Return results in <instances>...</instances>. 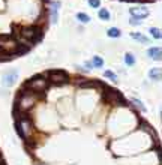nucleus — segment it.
<instances>
[{
  "label": "nucleus",
  "instance_id": "obj_1",
  "mask_svg": "<svg viewBox=\"0 0 162 165\" xmlns=\"http://www.w3.org/2000/svg\"><path fill=\"white\" fill-rule=\"evenodd\" d=\"M21 36L26 38L27 41H39L42 38V29L40 27H36V26H32V27H26L23 29L21 32Z\"/></svg>",
  "mask_w": 162,
  "mask_h": 165
},
{
  "label": "nucleus",
  "instance_id": "obj_12",
  "mask_svg": "<svg viewBox=\"0 0 162 165\" xmlns=\"http://www.w3.org/2000/svg\"><path fill=\"white\" fill-rule=\"evenodd\" d=\"M93 65H95L96 68H101V66H104V60H102L99 56H95V57H93Z\"/></svg>",
  "mask_w": 162,
  "mask_h": 165
},
{
  "label": "nucleus",
  "instance_id": "obj_11",
  "mask_svg": "<svg viewBox=\"0 0 162 165\" xmlns=\"http://www.w3.org/2000/svg\"><path fill=\"white\" fill-rule=\"evenodd\" d=\"M125 62H126L129 66H132V65L135 63V59H134V56H132L131 53H128V54L125 56Z\"/></svg>",
  "mask_w": 162,
  "mask_h": 165
},
{
  "label": "nucleus",
  "instance_id": "obj_2",
  "mask_svg": "<svg viewBox=\"0 0 162 165\" xmlns=\"http://www.w3.org/2000/svg\"><path fill=\"white\" fill-rule=\"evenodd\" d=\"M47 75H48L50 81L54 82V84H57V86L65 84V82L69 81V75H68L65 71H59V69H57V71H48Z\"/></svg>",
  "mask_w": 162,
  "mask_h": 165
},
{
  "label": "nucleus",
  "instance_id": "obj_4",
  "mask_svg": "<svg viewBox=\"0 0 162 165\" xmlns=\"http://www.w3.org/2000/svg\"><path fill=\"white\" fill-rule=\"evenodd\" d=\"M131 15H132V17H138V20H140V18L147 17V15H149V11L144 9V8H132V9H131Z\"/></svg>",
  "mask_w": 162,
  "mask_h": 165
},
{
  "label": "nucleus",
  "instance_id": "obj_18",
  "mask_svg": "<svg viewBox=\"0 0 162 165\" xmlns=\"http://www.w3.org/2000/svg\"><path fill=\"white\" fill-rule=\"evenodd\" d=\"M132 101H134V102H135L140 108H141V111H146V108H144V105H143V102H141V101H138V99H132Z\"/></svg>",
  "mask_w": 162,
  "mask_h": 165
},
{
  "label": "nucleus",
  "instance_id": "obj_10",
  "mask_svg": "<svg viewBox=\"0 0 162 165\" xmlns=\"http://www.w3.org/2000/svg\"><path fill=\"white\" fill-rule=\"evenodd\" d=\"M77 18L80 20L81 23H89V21H90L89 15H87V14H83V12H78V14H77Z\"/></svg>",
  "mask_w": 162,
  "mask_h": 165
},
{
  "label": "nucleus",
  "instance_id": "obj_3",
  "mask_svg": "<svg viewBox=\"0 0 162 165\" xmlns=\"http://www.w3.org/2000/svg\"><path fill=\"white\" fill-rule=\"evenodd\" d=\"M17 78H18V72H17V71H11V72L5 74V77H3V84H5V86H12Z\"/></svg>",
  "mask_w": 162,
  "mask_h": 165
},
{
  "label": "nucleus",
  "instance_id": "obj_5",
  "mask_svg": "<svg viewBox=\"0 0 162 165\" xmlns=\"http://www.w3.org/2000/svg\"><path fill=\"white\" fill-rule=\"evenodd\" d=\"M81 89H87V87H104V84L99 81H81L78 82Z\"/></svg>",
  "mask_w": 162,
  "mask_h": 165
},
{
  "label": "nucleus",
  "instance_id": "obj_8",
  "mask_svg": "<svg viewBox=\"0 0 162 165\" xmlns=\"http://www.w3.org/2000/svg\"><path fill=\"white\" fill-rule=\"evenodd\" d=\"M107 33H108L110 38H119V36H120V30H119L117 27H111Z\"/></svg>",
  "mask_w": 162,
  "mask_h": 165
},
{
  "label": "nucleus",
  "instance_id": "obj_14",
  "mask_svg": "<svg viewBox=\"0 0 162 165\" xmlns=\"http://www.w3.org/2000/svg\"><path fill=\"white\" fill-rule=\"evenodd\" d=\"M132 38H134V39H137V41L147 42V38H146L144 35H141V33H132Z\"/></svg>",
  "mask_w": 162,
  "mask_h": 165
},
{
  "label": "nucleus",
  "instance_id": "obj_9",
  "mask_svg": "<svg viewBox=\"0 0 162 165\" xmlns=\"http://www.w3.org/2000/svg\"><path fill=\"white\" fill-rule=\"evenodd\" d=\"M99 18H102L104 21H108L110 20V12L107 9H101L99 11Z\"/></svg>",
  "mask_w": 162,
  "mask_h": 165
},
{
  "label": "nucleus",
  "instance_id": "obj_13",
  "mask_svg": "<svg viewBox=\"0 0 162 165\" xmlns=\"http://www.w3.org/2000/svg\"><path fill=\"white\" fill-rule=\"evenodd\" d=\"M15 128H17V134L23 138V140H26V134H24V131H23V126H21V123H17L15 125Z\"/></svg>",
  "mask_w": 162,
  "mask_h": 165
},
{
  "label": "nucleus",
  "instance_id": "obj_7",
  "mask_svg": "<svg viewBox=\"0 0 162 165\" xmlns=\"http://www.w3.org/2000/svg\"><path fill=\"white\" fill-rule=\"evenodd\" d=\"M149 77H150L152 80H155V81H159V80H161V71L155 68V69H152V71L149 72Z\"/></svg>",
  "mask_w": 162,
  "mask_h": 165
},
{
  "label": "nucleus",
  "instance_id": "obj_19",
  "mask_svg": "<svg viewBox=\"0 0 162 165\" xmlns=\"http://www.w3.org/2000/svg\"><path fill=\"white\" fill-rule=\"evenodd\" d=\"M131 24L137 26V24H140V20H138V18H134V20H131Z\"/></svg>",
  "mask_w": 162,
  "mask_h": 165
},
{
  "label": "nucleus",
  "instance_id": "obj_17",
  "mask_svg": "<svg viewBox=\"0 0 162 165\" xmlns=\"http://www.w3.org/2000/svg\"><path fill=\"white\" fill-rule=\"evenodd\" d=\"M89 3H90L92 8H99V5H101L99 0H89Z\"/></svg>",
  "mask_w": 162,
  "mask_h": 165
},
{
  "label": "nucleus",
  "instance_id": "obj_6",
  "mask_svg": "<svg viewBox=\"0 0 162 165\" xmlns=\"http://www.w3.org/2000/svg\"><path fill=\"white\" fill-rule=\"evenodd\" d=\"M147 53H149V56H150L152 59H155V60H161V48L153 47V48H150Z\"/></svg>",
  "mask_w": 162,
  "mask_h": 165
},
{
  "label": "nucleus",
  "instance_id": "obj_15",
  "mask_svg": "<svg viewBox=\"0 0 162 165\" xmlns=\"http://www.w3.org/2000/svg\"><path fill=\"white\" fill-rule=\"evenodd\" d=\"M104 75H105L107 78H110L111 81H117V77H116V75H114L111 71H105V72H104Z\"/></svg>",
  "mask_w": 162,
  "mask_h": 165
},
{
  "label": "nucleus",
  "instance_id": "obj_20",
  "mask_svg": "<svg viewBox=\"0 0 162 165\" xmlns=\"http://www.w3.org/2000/svg\"><path fill=\"white\" fill-rule=\"evenodd\" d=\"M86 68H87V69H92V68H93V65H92V63H89V62H87V63H86Z\"/></svg>",
  "mask_w": 162,
  "mask_h": 165
},
{
  "label": "nucleus",
  "instance_id": "obj_16",
  "mask_svg": "<svg viewBox=\"0 0 162 165\" xmlns=\"http://www.w3.org/2000/svg\"><path fill=\"white\" fill-rule=\"evenodd\" d=\"M150 33H152V35H153V36H155L156 39H159V38H161L159 29H156V27H152V29H150Z\"/></svg>",
  "mask_w": 162,
  "mask_h": 165
}]
</instances>
